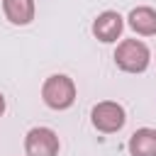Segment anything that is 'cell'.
<instances>
[{
	"label": "cell",
	"mask_w": 156,
	"mask_h": 156,
	"mask_svg": "<svg viewBox=\"0 0 156 156\" xmlns=\"http://www.w3.org/2000/svg\"><path fill=\"white\" fill-rule=\"evenodd\" d=\"M132 156H156V129L151 127H141L129 136L127 144Z\"/></svg>",
	"instance_id": "cell-7"
},
{
	"label": "cell",
	"mask_w": 156,
	"mask_h": 156,
	"mask_svg": "<svg viewBox=\"0 0 156 156\" xmlns=\"http://www.w3.org/2000/svg\"><path fill=\"white\" fill-rule=\"evenodd\" d=\"M58 136L49 127H34L24 136V151L27 156H56L58 154Z\"/></svg>",
	"instance_id": "cell-4"
},
{
	"label": "cell",
	"mask_w": 156,
	"mask_h": 156,
	"mask_svg": "<svg viewBox=\"0 0 156 156\" xmlns=\"http://www.w3.org/2000/svg\"><path fill=\"white\" fill-rule=\"evenodd\" d=\"M2 112H5V98H2V93H0V117H2Z\"/></svg>",
	"instance_id": "cell-9"
},
{
	"label": "cell",
	"mask_w": 156,
	"mask_h": 156,
	"mask_svg": "<svg viewBox=\"0 0 156 156\" xmlns=\"http://www.w3.org/2000/svg\"><path fill=\"white\" fill-rule=\"evenodd\" d=\"M122 29H124V20H122V15L115 12V10L100 12V15L95 17V22H93V34H95L100 41H105V44L117 41V37L122 34Z\"/></svg>",
	"instance_id": "cell-5"
},
{
	"label": "cell",
	"mask_w": 156,
	"mask_h": 156,
	"mask_svg": "<svg viewBox=\"0 0 156 156\" xmlns=\"http://www.w3.org/2000/svg\"><path fill=\"white\" fill-rule=\"evenodd\" d=\"M115 63L127 73H144L151 63V51L139 39H124L115 51Z\"/></svg>",
	"instance_id": "cell-1"
},
{
	"label": "cell",
	"mask_w": 156,
	"mask_h": 156,
	"mask_svg": "<svg viewBox=\"0 0 156 156\" xmlns=\"http://www.w3.org/2000/svg\"><path fill=\"white\" fill-rule=\"evenodd\" d=\"M90 119H93V127L102 134H112V132H119L127 122V115H124V107L119 102H112V100H102L93 107L90 112Z\"/></svg>",
	"instance_id": "cell-3"
},
{
	"label": "cell",
	"mask_w": 156,
	"mask_h": 156,
	"mask_svg": "<svg viewBox=\"0 0 156 156\" xmlns=\"http://www.w3.org/2000/svg\"><path fill=\"white\" fill-rule=\"evenodd\" d=\"M34 0H2V12L7 17V22L24 27L34 20Z\"/></svg>",
	"instance_id": "cell-6"
},
{
	"label": "cell",
	"mask_w": 156,
	"mask_h": 156,
	"mask_svg": "<svg viewBox=\"0 0 156 156\" xmlns=\"http://www.w3.org/2000/svg\"><path fill=\"white\" fill-rule=\"evenodd\" d=\"M127 20H129V27H132L136 34H144V37L156 34V10H154V7H146V5L134 7Z\"/></svg>",
	"instance_id": "cell-8"
},
{
	"label": "cell",
	"mask_w": 156,
	"mask_h": 156,
	"mask_svg": "<svg viewBox=\"0 0 156 156\" xmlns=\"http://www.w3.org/2000/svg\"><path fill=\"white\" fill-rule=\"evenodd\" d=\"M41 98L51 110H68L76 102V83L63 73H54L44 80Z\"/></svg>",
	"instance_id": "cell-2"
}]
</instances>
